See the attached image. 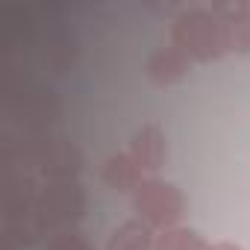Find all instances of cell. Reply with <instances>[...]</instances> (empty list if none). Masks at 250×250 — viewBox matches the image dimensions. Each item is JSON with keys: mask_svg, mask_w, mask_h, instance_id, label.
<instances>
[{"mask_svg": "<svg viewBox=\"0 0 250 250\" xmlns=\"http://www.w3.org/2000/svg\"><path fill=\"white\" fill-rule=\"evenodd\" d=\"M212 9L224 18L227 24V39H229V53H250V3H212Z\"/></svg>", "mask_w": 250, "mask_h": 250, "instance_id": "6", "label": "cell"}, {"mask_svg": "<svg viewBox=\"0 0 250 250\" xmlns=\"http://www.w3.org/2000/svg\"><path fill=\"white\" fill-rule=\"evenodd\" d=\"M130 156L142 165V171H150L156 174L165 159H168V142H165V133L159 124L147 121L142 130H136L133 142H130Z\"/></svg>", "mask_w": 250, "mask_h": 250, "instance_id": "4", "label": "cell"}, {"mask_svg": "<svg viewBox=\"0 0 250 250\" xmlns=\"http://www.w3.org/2000/svg\"><path fill=\"white\" fill-rule=\"evenodd\" d=\"M136 212L142 221H147L150 227H162V229H174L186 212V200L180 194L177 186L162 183V180H145L136 188Z\"/></svg>", "mask_w": 250, "mask_h": 250, "instance_id": "3", "label": "cell"}, {"mask_svg": "<svg viewBox=\"0 0 250 250\" xmlns=\"http://www.w3.org/2000/svg\"><path fill=\"white\" fill-rule=\"evenodd\" d=\"M153 227L142 218L124 221L106 241V250H153Z\"/></svg>", "mask_w": 250, "mask_h": 250, "instance_id": "8", "label": "cell"}, {"mask_svg": "<svg viewBox=\"0 0 250 250\" xmlns=\"http://www.w3.org/2000/svg\"><path fill=\"white\" fill-rule=\"evenodd\" d=\"M153 250H212V244H206L197 232L186 227H174V229H162Z\"/></svg>", "mask_w": 250, "mask_h": 250, "instance_id": "10", "label": "cell"}, {"mask_svg": "<svg viewBox=\"0 0 250 250\" xmlns=\"http://www.w3.org/2000/svg\"><path fill=\"white\" fill-rule=\"evenodd\" d=\"M212 250H241V247H235V244H229V241H221V244H215Z\"/></svg>", "mask_w": 250, "mask_h": 250, "instance_id": "11", "label": "cell"}, {"mask_svg": "<svg viewBox=\"0 0 250 250\" xmlns=\"http://www.w3.org/2000/svg\"><path fill=\"white\" fill-rule=\"evenodd\" d=\"M142 174H145V171H142V165L130 156V150H127V153H112V156L103 162V171H100L103 183H106L112 191H136V188L145 183Z\"/></svg>", "mask_w": 250, "mask_h": 250, "instance_id": "7", "label": "cell"}, {"mask_svg": "<svg viewBox=\"0 0 250 250\" xmlns=\"http://www.w3.org/2000/svg\"><path fill=\"white\" fill-rule=\"evenodd\" d=\"M74 39L71 33H56L47 47H44V62L53 68V74H65L71 65H74Z\"/></svg>", "mask_w": 250, "mask_h": 250, "instance_id": "9", "label": "cell"}, {"mask_svg": "<svg viewBox=\"0 0 250 250\" xmlns=\"http://www.w3.org/2000/svg\"><path fill=\"white\" fill-rule=\"evenodd\" d=\"M171 44H177L188 59L197 62H212L229 53V39H227V24L215 9L191 6L174 18L171 27Z\"/></svg>", "mask_w": 250, "mask_h": 250, "instance_id": "1", "label": "cell"}, {"mask_svg": "<svg viewBox=\"0 0 250 250\" xmlns=\"http://www.w3.org/2000/svg\"><path fill=\"white\" fill-rule=\"evenodd\" d=\"M39 212H42V227H44L47 238L53 232L77 227V221L85 212V191H83V186L77 180H56V183L42 186Z\"/></svg>", "mask_w": 250, "mask_h": 250, "instance_id": "2", "label": "cell"}, {"mask_svg": "<svg viewBox=\"0 0 250 250\" xmlns=\"http://www.w3.org/2000/svg\"><path fill=\"white\" fill-rule=\"evenodd\" d=\"M191 71V59H188V53H183L177 44H168V47H159L150 59H147V65H145V74H147V80L153 83V85H177L186 74Z\"/></svg>", "mask_w": 250, "mask_h": 250, "instance_id": "5", "label": "cell"}]
</instances>
